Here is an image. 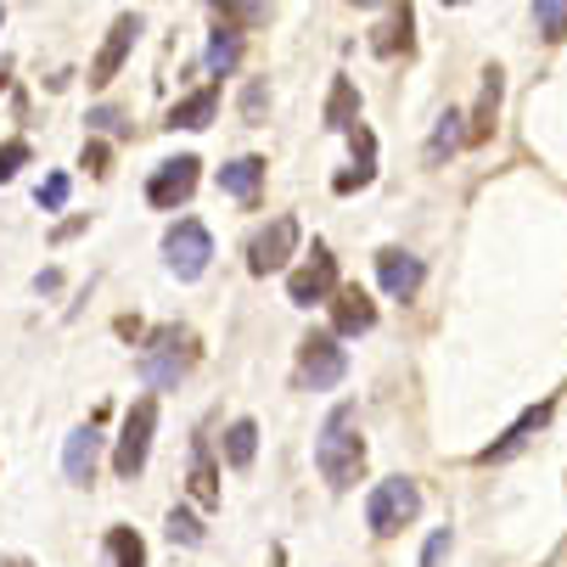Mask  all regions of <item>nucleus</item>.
Wrapping results in <instances>:
<instances>
[{"label":"nucleus","instance_id":"7c9ffc66","mask_svg":"<svg viewBox=\"0 0 567 567\" xmlns=\"http://www.w3.org/2000/svg\"><path fill=\"white\" fill-rule=\"evenodd\" d=\"M85 164H91V175H107V146H102V141L85 146Z\"/></svg>","mask_w":567,"mask_h":567},{"label":"nucleus","instance_id":"393cba45","mask_svg":"<svg viewBox=\"0 0 567 567\" xmlns=\"http://www.w3.org/2000/svg\"><path fill=\"white\" fill-rule=\"evenodd\" d=\"M107 550H113L118 567H146V545H141L135 528H113V534H107Z\"/></svg>","mask_w":567,"mask_h":567},{"label":"nucleus","instance_id":"412c9836","mask_svg":"<svg viewBox=\"0 0 567 567\" xmlns=\"http://www.w3.org/2000/svg\"><path fill=\"white\" fill-rule=\"evenodd\" d=\"M254 450H259V427L241 416V422H230V433H225V461L230 466H254Z\"/></svg>","mask_w":567,"mask_h":567},{"label":"nucleus","instance_id":"2f4dec72","mask_svg":"<svg viewBox=\"0 0 567 567\" xmlns=\"http://www.w3.org/2000/svg\"><path fill=\"white\" fill-rule=\"evenodd\" d=\"M85 124H96V130H124V124H118V113H113V107H96V113H91V118H85Z\"/></svg>","mask_w":567,"mask_h":567},{"label":"nucleus","instance_id":"aec40b11","mask_svg":"<svg viewBox=\"0 0 567 567\" xmlns=\"http://www.w3.org/2000/svg\"><path fill=\"white\" fill-rule=\"evenodd\" d=\"M236 56H241V34L225 29V23H214V40H208V73L225 79V73L236 68Z\"/></svg>","mask_w":567,"mask_h":567},{"label":"nucleus","instance_id":"f704fd0d","mask_svg":"<svg viewBox=\"0 0 567 567\" xmlns=\"http://www.w3.org/2000/svg\"><path fill=\"white\" fill-rule=\"evenodd\" d=\"M0 23H7V18H0Z\"/></svg>","mask_w":567,"mask_h":567},{"label":"nucleus","instance_id":"5701e85b","mask_svg":"<svg viewBox=\"0 0 567 567\" xmlns=\"http://www.w3.org/2000/svg\"><path fill=\"white\" fill-rule=\"evenodd\" d=\"M461 124H466L461 113H444V118H439V130H433V141H427V164H439V157H450V152L466 141V130H461Z\"/></svg>","mask_w":567,"mask_h":567},{"label":"nucleus","instance_id":"6ab92c4d","mask_svg":"<svg viewBox=\"0 0 567 567\" xmlns=\"http://www.w3.org/2000/svg\"><path fill=\"white\" fill-rule=\"evenodd\" d=\"M360 124V91H354V79H332V96H327V130L349 135Z\"/></svg>","mask_w":567,"mask_h":567},{"label":"nucleus","instance_id":"ddd939ff","mask_svg":"<svg viewBox=\"0 0 567 567\" xmlns=\"http://www.w3.org/2000/svg\"><path fill=\"white\" fill-rule=\"evenodd\" d=\"M550 411H556V404H550V399H539L534 411H523V416L512 422V433H506L501 444H489V450H483L477 461H483V466H501V461H512L517 450H528V439H534V433H539V427L550 422Z\"/></svg>","mask_w":567,"mask_h":567},{"label":"nucleus","instance_id":"f3484780","mask_svg":"<svg viewBox=\"0 0 567 567\" xmlns=\"http://www.w3.org/2000/svg\"><path fill=\"white\" fill-rule=\"evenodd\" d=\"M219 192H230V197H259L265 192V157H236V164H225L219 169Z\"/></svg>","mask_w":567,"mask_h":567},{"label":"nucleus","instance_id":"f03ea898","mask_svg":"<svg viewBox=\"0 0 567 567\" xmlns=\"http://www.w3.org/2000/svg\"><path fill=\"white\" fill-rule=\"evenodd\" d=\"M192 360H197V343H192V332H181V327H157V332L146 338V349H141L135 371H141V382H146V388L169 393V388H175V382L192 371Z\"/></svg>","mask_w":567,"mask_h":567},{"label":"nucleus","instance_id":"cd10ccee","mask_svg":"<svg viewBox=\"0 0 567 567\" xmlns=\"http://www.w3.org/2000/svg\"><path fill=\"white\" fill-rule=\"evenodd\" d=\"M450 545H455V539H450V528H439V534L427 539V550H422V567H444V556H450Z\"/></svg>","mask_w":567,"mask_h":567},{"label":"nucleus","instance_id":"423d86ee","mask_svg":"<svg viewBox=\"0 0 567 567\" xmlns=\"http://www.w3.org/2000/svg\"><path fill=\"white\" fill-rule=\"evenodd\" d=\"M152 433H157V399H135L130 416H124V433H118V450H113V466L118 477H135L146 466V450H152Z\"/></svg>","mask_w":567,"mask_h":567},{"label":"nucleus","instance_id":"1a4fd4ad","mask_svg":"<svg viewBox=\"0 0 567 567\" xmlns=\"http://www.w3.org/2000/svg\"><path fill=\"white\" fill-rule=\"evenodd\" d=\"M197 157H169V164H157V175L146 181V203L152 208H181L192 192H197Z\"/></svg>","mask_w":567,"mask_h":567},{"label":"nucleus","instance_id":"473e14b6","mask_svg":"<svg viewBox=\"0 0 567 567\" xmlns=\"http://www.w3.org/2000/svg\"><path fill=\"white\" fill-rule=\"evenodd\" d=\"M0 567H34V561H23V556H7V561H0Z\"/></svg>","mask_w":567,"mask_h":567},{"label":"nucleus","instance_id":"6e6552de","mask_svg":"<svg viewBox=\"0 0 567 567\" xmlns=\"http://www.w3.org/2000/svg\"><path fill=\"white\" fill-rule=\"evenodd\" d=\"M332 292H338V259H332L327 241H315L309 265H298V270L287 276V298H292V303H320V298H332Z\"/></svg>","mask_w":567,"mask_h":567},{"label":"nucleus","instance_id":"c756f323","mask_svg":"<svg viewBox=\"0 0 567 567\" xmlns=\"http://www.w3.org/2000/svg\"><path fill=\"white\" fill-rule=\"evenodd\" d=\"M265 102H270V96H265V85H248V96H241V113H248V124L265 113Z\"/></svg>","mask_w":567,"mask_h":567},{"label":"nucleus","instance_id":"7ed1b4c3","mask_svg":"<svg viewBox=\"0 0 567 567\" xmlns=\"http://www.w3.org/2000/svg\"><path fill=\"white\" fill-rule=\"evenodd\" d=\"M416 517H422V489L411 477H388V483H377V489L365 495V528L382 534V539H393L399 528H411Z\"/></svg>","mask_w":567,"mask_h":567},{"label":"nucleus","instance_id":"39448f33","mask_svg":"<svg viewBox=\"0 0 567 567\" xmlns=\"http://www.w3.org/2000/svg\"><path fill=\"white\" fill-rule=\"evenodd\" d=\"M164 259H169V270H175L181 281H197V276L208 270V259H214L208 225H203V219H175L169 236H164Z\"/></svg>","mask_w":567,"mask_h":567},{"label":"nucleus","instance_id":"dca6fc26","mask_svg":"<svg viewBox=\"0 0 567 567\" xmlns=\"http://www.w3.org/2000/svg\"><path fill=\"white\" fill-rule=\"evenodd\" d=\"M501 91H506V73H501V68H489V73H483V96H477V113H472V130H466V141H489V135H495Z\"/></svg>","mask_w":567,"mask_h":567},{"label":"nucleus","instance_id":"a878e982","mask_svg":"<svg viewBox=\"0 0 567 567\" xmlns=\"http://www.w3.org/2000/svg\"><path fill=\"white\" fill-rule=\"evenodd\" d=\"M169 539L175 545H203V523L192 512H169Z\"/></svg>","mask_w":567,"mask_h":567},{"label":"nucleus","instance_id":"9d476101","mask_svg":"<svg viewBox=\"0 0 567 567\" xmlns=\"http://www.w3.org/2000/svg\"><path fill=\"white\" fill-rule=\"evenodd\" d=\"M135 34H141V12H124V18H113V29H107V45H102V51H96V62H91V85H96V91L118 79L124 56L135 51Z\"/></svg>","mask_w":567,"mask_h":567},{"label":"nucleus","instance_id":"bb28decb","mask_svg":"<svg viewBox=\"0 0 567 567\" xmlns=\"http://www.w3.org/2000/svg\"><path fill=\"white\" fill-rule=\"evenodd\" d=\"M23 164H29V141H7V146H0V186H7Z\"/></svg>","mask_w":567,"mask_h":567},{"label":"nucleus","instance_id":"f8f14e48","mask_svg":"<svg viewBox=\"0 0 567 567\" xmlns=\"http://www.w3.org/2000/svg\"><path fill=\"white\" fill-rule=\"evenodd\" d=\"M332 338H360V332H371L377 327V303L360 292V287H338L332 292Z\"/></svg>","mask_w":567,"mask_h":567},{"label":"nucleus","instance_id":"2eb2a0df","mask_svg":"<svg viewBox=\"0 0 567 567\" xmlns=\"http://www.w3.org/2000/svg\"><path fill=\"white\" fill-rule=\"evenodd\" d=\"M349 141H354V164H349V175H338V181H332V192H338V197H349V192L371 186V175H377V141H371V130H365V124H354V130H349Z\"/></svg>","mask_w":567,"mask_h":567},{"label":"nucleus","instance_id":"4468645a","mask_svg":"<svg viewBox=\"0 0 567 567\" xmlns=\"http://www.w3.org/2000/svg\"><path fill=\"white\" fill-rule=\"evenodd\" d=\"M96 461H102V433H96V422L79 427V433H68V444H62V472H68V483H91V477H96Z\"/></svg>","mask_w":567,"mask_h":567},{"label":"nucleus","instance_id":"0eeeda50","mask_svg":"<svg viewBox=\"0 0 567 567\" xmlns=\"http://www.w3.org/2000/svg\"><path fill=\"white\" fill-rule=\"evenodd\" d=\"M292 254H298V219H292V214H276V219L254 236V248H248V270H254V276H276Z\"/></svg>","mask_w":567,"mask_h":567},{"label":"nucleus","instance_id":"b1692460","mask_svg":"<svg viewBox=\"0 0 567 567\" xmlns=\"http://www.w3.org/2000/svg\"><path fill=\"white\" fill-rule=\"evenodd\" d=\"M534 29L556 45V40H567V7L561 0H534Z\"/></svg>","mask_w":567,"mask_h":567},{"label":"nucleus","instance_id":"a211bd4d","mask_svg":"<svg viewBox=\"0 0 567 567\" xmlns=\"http://www.w3.org/2000/svg\"><path fill=\"white\" fill-rule=\"evenodd\" d=\"M214 113H219V85H203L197 96L169 107V130H203V124H214Z\"/></svg>","mask_w":567,"mask_h":567},{"label":"nucleus","instance_id":"c85d7f7f","mask_svg":"<svg viewBox=\"0 0 567 567\" xmlns=\"http://www.w3.org/2000/svg\"><path fill=\"white\" fill-rule=\"evenodd\" d=\"M62 203H68V175H51L40 186V208H62Z\"/></svg>","mask_w":567,"mask_h":567},{"label":"nucleus","instance_id":"f257e3e1","mask_svg":"<svg viewBox=\"0 0 567 567\" xmlns=\"http://www.w3.org/2000/svg\"><path fill=\"white\" fill-rule=\"evenodd\" d=\"M315 466H320V477H327L332 489L360 483L365 439H360V422H354V404H338V411L327 416V427H320V439H315Z\"/></svg>","mask_w":567,"mask_h":567},{"label":"nucleus","instance_id":"72a5a7b5","mask_svg":"<svg viewBox=\"0 0 567 567\" xmlns=\"http://www.w3.org/2000/svg\"><path fill=\"white\" fill-rule=\"evenodd\" d=\"M0 91H7V79H0Z\"/></svg>","mask_w":567,"mask_h":567},{"label":"nucleus","instance_id":"20e7f679","mask_svg":"<svg viewBox=\"0 0 567 567\" xmlns=\"http://www.w3.org/2000/svg\"><path fill=\"white\" fill-rule=\"evenodd\" d=\"M343 371H349V349L332 338V332H309L303 343H298V382L303 388H338L343 382Z\"/></svg>","mask_w":567,"mask_h":567},{"label":"nucleus","instance_id":"4be33fe9","mask_svg":"<svg viewBox=\"0 0 567 567\" xmlns=\"http://www.w3.org/2000/svg\"><path fill=\"white\" fill-rule=\"evenodd\" d=\"M192 495H197V506H219V477H214L208 444H197V461H192Z\"/></svg>","mask_w":567,"mask_h":567},{"label":"nucleus","instance_id":"9b49d317","mask_svg":"<svg viewBox=\"0 0 567 567\" xmlns=\"http://www.w3.org/2000/svg\"><path fill=\"white\" fill-rule=\"evenodd\" d=\"M377 281H382V292L388 298H416L422 292V281H427V270H422V259L416 254H404V248H382L377 254Z\"/></svg>","mask_w":567,"mask_h":567}]
</instances>
